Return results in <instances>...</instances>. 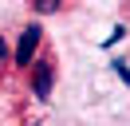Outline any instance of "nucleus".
Returning a JSON list of instances; mask_svg holds the SVG:
<instances>
[{
  "mask_svg": "<svg viewBox=\"0 0 130 126\" xmlns=\"http://www.w3.org/2000/svg\"><path fill=\"white\" fill-rule=\"evenodd\" d=\"M40 39H43V28H40V24H28V28L20 32V43H16V51H12L16 67H32L36 51H40Z\"/></svg>",
  "mask_w": 130,
  "mask_h": 126,
  "instance_id": "f257e3e1",
  "label": "nucleus"
},
{
  "mask_svg": "<svg viewBox=\"0 0 130 126\" xmlns=\"http://www.w3.org/2000/svg\"><path fill=\"white\" fill-rule=\"evenodd\" d=\"M51 83H55V67H51L47 59H40L36 71H32V94H36V99H47V94H51Z\"/></svg>",
  "mask_w": 130,
  "mask_h": 126,
  "instance_id": "f03ea898",
  "label": "nucleus"
},
{
  "mask_svg": "<svg viewBox=\"0 0 130 126\" xmlns=\"http://www.w3.org/2000/svg\"><path fill=\"white\" fill-rule=\"evenodd\" d=\"M63 4H67V0H32V8H36V12H59Z\"/></svg>",
  "mask_w": 130,
  "mask_h": 126,
  "instance_id": "7ed1b4c3",
  "label": "nucleus"
},
{
  "mask_svg": "<svg viewBox=\"0 0 130 126\" xmlns=\"http://www.w3.org/2000/svg\"><path fill=\"white\" fill-rule=\"evenodd\" d=\"M8 59H12V51H8V43H4V36H0V71L8 67Z\"/></svg>",
  "mask_w": 130,
  "mask_h": 126,
  "instance_id": "20e7f679",
  "label": "nucleus"
},
{
  "mask_svg": "<svg viewBox=\"0 0 130 126\" xmlns=\"http://www.w3.org/2000/svg\"><path fill=\"white\" fill-rule=\"evenodd\" d=\"M114 67H118V79H122V83H130V67H126V63H114Z\"/></svg>",
  "mask_w": 130,
  "mask_h": 126,
  "instance_id": "39448f33",
  "label": "nucleus"
}]
</instances>
